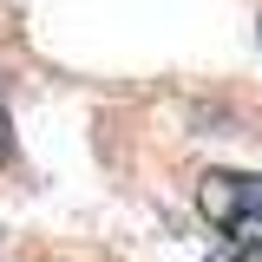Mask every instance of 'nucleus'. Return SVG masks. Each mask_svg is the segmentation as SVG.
<instances>
[{
    "instance_id": "1",
    "label": "nucleus",
    "mask_w": 262,
    "mask_h": 262,
    "mask_svg": "<svg viewBox=\"0 0 262 262\" xmlns=\"http://www.w3.org/2000/svg\"><path fill=\"white\" fill-rule=\"evenodd\" d=\"M196 210L229 249H262V177L256 170H210L196 184Z\"/></svg>"
},
{
    "instance_id": "2",
    "label": "nucleus",
    "mask_w": 262,
    "mask_h": 262,
    "mask_svg": "<svg viewBox=\"0 0 262 262\" xmlns=\"http://www.w3.org/2000/svg\"><path fill=\"white\" fill-rule=\"evenodd\" d=\"M7 158H13V125H7V112H0V170H7Z\"/></svg>"
},
{
    "instance_id": "3",
    "label": "nucleus",
    "mask_w": 262,
    "mask_h": 262,
    "mask_svg": "<svg viewBox=\"0 0 262 262\" xmlns=\"http://www.w3.org/2000/svg\"><path fill=\"white\" fill-rule=\"evenodd\" d=\"M210 262H262V249H229V256H210Z\"/></svg>"
}]
</instances>
